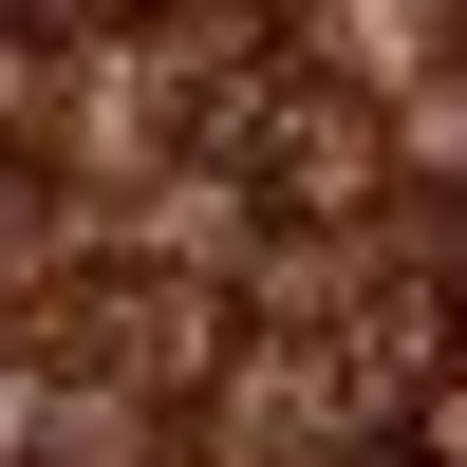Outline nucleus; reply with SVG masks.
Wrapping results in <instances>:
<instances>
[{
	"label": "nucleus",
	"instance_id": "1",
	"mask_svg": "<svg viewBox=\"0 0 467 467\" xmlns=\"http://www.w3.org/2000/svg\"><path fill=\"white\" fill-rule=\"evenodd\" d=\"M337 467H467V449L431 431V411H411V431H393V411H374V431H356V449H337Z\"/></svg>",
	"mask_w": 467,
	"mask_h": 467
}]
</instances>
